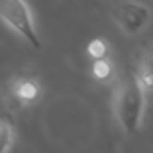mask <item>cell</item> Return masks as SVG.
<instances>
[{"mask_svg":"<svg viewBox=\"0 0 153 153\" xmlns=\"http://www.w3.org/2000/svg\"><path fill=\"white\" fill-rule=\"evenodd\" d=\"M92 71H93V75L96 76L98 80H101V81H108L111 76H113V74H114L113 65L105 57L104 59H99V60H95Z\"/></svg>","mask_w":153,"mask_h":153,"instance_id":"cell-6","label":"cell"},{"mask_svg":"<svg viewBox=\"0 0 153 153\" xmlns=\"http://www.w3.org/2000/svg\"><path fill=\"white\" fill-rule=\"evenodd\" d=\"M89 54L95 59V60H99V59H104L105 57V53H107V45L104 41L101 39H95L89 44Z\"/></svg>","mask_w":153,"mask_h":153,"instance_id":"cell-7","label":"cell"},{"mask_svg":"<svg viewBox=\"0 0 153 153\" xmlns=\"http://www.w3.org/2000/svg\"><path fill=\"white\" fill-rule=\"evenodd\" d=\"M14 140V126L9 120L0 119V153H6Z\"/></svg>","mask_w":153,"mask_h":153,"instance_id":"cell-5","label":"cell"},{"mask_svg":"<svg viewBox=\"0 0 153 153\" xmlns=\"http://www.w3.org/2000/svg\"><path fill=\"white\" fill-rule=\"evenodd\" d=\"M146 107V92L134 71L123 72L114 87L113 110L114 116L126 134H135L140 129Z\"/></svg>","mask_w":153,"mask_h":153,"instance_id":"cell-1","label":"cell"},{"mask_svg":"<svg viewBox=\"0 0 153 153\" xmlns=\"http://www.w3.org/2000/svg\"><path fill=\"white\" fill-rule=\"evenodd\" d=\"M0 20L15 33H18L30 47L39 50L41 39L36 33L30 9L21 0H6L0 2Z\"/></svg>","mask_w":153,"mask_h":153,"instance_id":"cell-2","label":"cell"},{"mask_svg":"<svg viewBox=\"0 0 153 153\" xmlns=\"http://www.w3.org/2000/svg\"><path fill=\"white\" fill-rule=\"evenodd\" d=\"M113 17L117 26L126 35H137L147 26L150 20V11L146 5L138 2H122L114 8Z\"/></svg>","mask_w":153,"mask_h":153,"instance_id":"cell-4","label":"cell"},{"mask_svg":"<svg viewBox=\"0 0 153 153\" xmlns=\"http://www.w3.org/2000/svg\"><path fill=\"white\" fill-rule=\"evenodd\" d=\"M41 84L32 72H20L14 75L5 87V99L14 110L27 108L41 98Z\"/></svg>","mask_w":153,"mask_h":153,"instance_id":"cell-3","label":"cell"}]
</instances>
